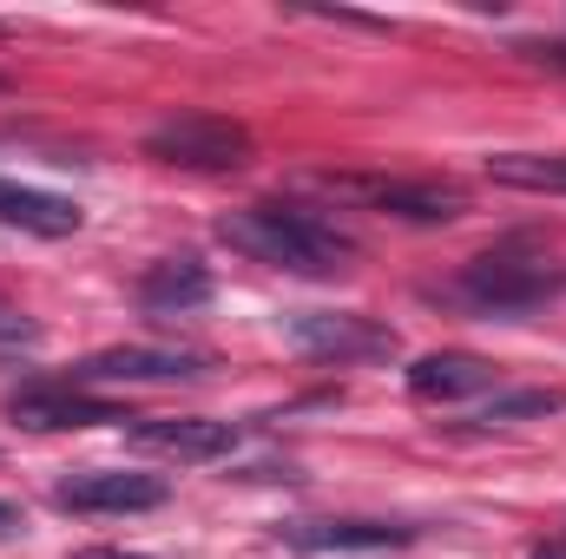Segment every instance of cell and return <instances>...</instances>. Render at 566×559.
Returning a JSON list of instances; mask_svg holds the SVG:
<instances>
[{"label": "cell", "instance_id": "ba28073f", "mask_svg": "<svg viewBox=\"0 0 566 559\" xmlns=\"http://www.w3.org/2000/svg\"><path fill=\"white\" fill-rule=\"evenodd\" d=\"M133 447L158 454V461H218L238 447L231 421H205V415H165V421H133Z\"/></svg>", "mask_w": 566, "mask_h": 559}, {"label": "cell", "instance_id": "9c48e42d", "mask_svg": "<svg viewBox=\"0 0 566 559\" xmlns=\"http://www.w3.org/2000/svg\"><path fill=\"white\" fill-rule=\"evenodd\" d=\"M494 389V362L488 356H468V349H434L409 362V395L428 409H448V402H468V395H488Z\"/></svg>", "mask_w": 566, "mask_h": 559}, {"label": "cell", "instance_id": "277c9868", "mask_svg": "<svg viewBox=\"0 0 566 559\" xmlns=\"http://www.w3.org/2000/svg\"><path fill=\"white\" fill-rule=\"evenodd\" d=\"M283 336L316 362H389L402 349L389 323L349 316V309H296V316H283Z\"/></svg>", "mask_w": 566, "mask_h": 559}, {"label": "cell", "instance_id": "4fadbf2b", "mask_svg": "<svg viewBox=\"0 0 566 559\" xmlns=\"http://www.w3.org/2000/svg\"><path fill=\"white\" fill-rule=\"evenodd\" d=\"M139 303L151 316H191L211 303V271L198 257H165L139 277Z\"/></svg>", "mask_w": 566, "mask_h": 559}, {"label": "cell", "instance_id": "9a60e30c", "mask_svg": "<svg viewBox=\"0 0 566 559\" xmlns=\"http://www.w3.org/2000/svg\"><path fill=\"white\" fill-rule=\"evenodd\" d=\"M547 415H566V389H494L468 428H514V421H547Z\"/></svg>", "mask_w": 566, "mask_h": 559}, {"label": "cell", "instance_id": "5bb4252c", "mask_svg": "<svg viewBox=\"0 0 566 559\" xmlns=\"http://www.w3.org/2000/svg\"><path fill=\"white\" fill-rule=\"evenodd\" d=\"M488 178L494 184H514V191L566 198V151H494L488 158Z\"/></svg>", "mask_w": 566, "mask_h": 559}, {"label": "cell", "instance_id": "52a82bcc", "mask_svg": "<svg viewBox=\"0 0 566 559\" xmlns=\"http://www.w3.org/2000/svg\"><path fill=\"white\" fill-rule=\"evenodd\" d=\"M7 415L20 421V428H33V434H60V428H106V421H133L126 409H113V402H99V395H86V389H73V382H53V389H20V395L7 402Z\"/></svg>", "mask_w": 566, "mask_h": 559}, {"label": "cell", "instance_id": "ffe728a7", "mask_svg": "<svg viewBox=\"0 0 566 559\" xmlns=\"http://www.w3.org/2000/svg\"><path fill=\"white\" fill-rule=\"evenodd\" d=\"M534 559H566V547L560 540H547V547H534Z\"/></svg>", "mask_w": 566, "mask_h": 559}, {"label": "cell", "instance_id": "3957f363", "mask_svg": "<svg viewBox=\"0 0 566 559\" xmlns=\"http://www.w3.org/2000/svg\"><path fill=\"white\" fill-rule=\"evenodd\" d=\"M145 158L185 165V171H238L251 158V133L218 113H171L145 133Z\"/></svg>", "mask_w": 566, "mask_h": 559}, {"label": "cell", "instance_id": "7c38bea8", "mask_svg": "<svg viewBox=\"0 0 566 559\" xmlns=\"http://www.w3.org/2000/svg\"><path fill=\"white\" fill-rule=\"evenodd\" d=\"M0 224L27 231V238H73L80 231V204L60 191H33V184H7L0 178Z\"/></svg>", "mask_w": 566, "mask_h": 559}, {"label": "cell", "instance_id": "8992f818", "mask_svg": "<svg viewBox=\"0 0 566 559\" xmlns=\"http://www.w3.org/2000/svg\"><path fill=\"white\" fill-rule=\"evenodd\" d=\"M323 184H329L336 198L369 204V211L402 218V224H448V218L461 211L454 191H441V184H416V178H323Z\"/></svg>", "mask_w": 566, "mask_h": 559}, {"label": "cell", "instance_id": "ac0fdd59", "mask_svg": "<svg viewBox=\"0 0 566 559\" xmlns=\"http://www.w3.org/2000/svg\"><path fill=\"white\" fill-rule=\"evenodd\" d=\"M20 527H27V520H20V507H13V500H0V540H13Z\"/></svg>", "mask_w": 566, "mask_h": 559}, {"label": "cell", "instance_id": "30bf717a", "mask_svg": "<svg viewBox=\"0 0 566 559\" xmlns=\"http://www.w3.org/2000/svg\"><path fill=\"white\" fill-rule=\"evenodd\" d=\"M205 356L191 349H145V342H126V349H99L73 369V382H178V376H198Z\"/></svg>", "mask_w": 566, "mask_h": 559}, {"label": "cell", "instance_id": "5b68a950", "mask_svg": "<svg viewBox=\"0 0 566 559\" xmlns=\"http://www.w3.org/2000/svg\"><path fill=\"white\" fill-rule=\"evenodd\" d=\"M165 494L171 487L158 474H133V467H86L53 487V500L66 514H151V507H165Z\"/></svg>", "mask_w": 566, "mask_h": 559}, {"label": "cell", "instance_id": "2e32d148", "mask_svg": "<svg viewBox=\"0 0 566 559\" xmlns=\"http://www.w3.org/2000/svg\"><path fill=\"white\" fill-rule=\"evenodd\" d=\"M0 342H40V323L20 316L13 303H0Z\"/></svg>", "mask_w": 566, "mask_h": 559}, {"label": "cell", "instance_id": "7a4b0ae2", "mask_svg": "<svg viewBox=\"0 0 566 559\" xmlns=\"http://www.w3.org/2000/svg\"><path fill=\"white\" fill-rule=\"evenodd\" d=\"M560 283L547 264H534V257H514V251H494V257H474L461 277H454V303H468L474 316H527V309H541L547 296H554Z\"/></svg>", "mask_w": 566, "mask_h": 559}, {"label": "cell", "instance_id": "d6986e66", "mask_svg": "<svg viewBox=\"0 0 566 559\" xmlns=\"http://www.w3.org/2000/svg\"><path fill=\"white\" fill-rule=\"evenodd\" d=\"M73 559H145V553H119V547H93V553H73Z\"/></svg>", "mask_w": 566, "mask_h": 559}, {"label": "cell", "instance_id": "e0dca14e", "mask_svg": "<svg viewBox=\"0 0 566 559\" xmlns=\"http://www.w3.org/2000/svg\"><path fill=\"white\" fill-rule=\"evenodd\" d=\"M521 53H527L534 66H554V73H566V40H521Z\"/></svg>", "mask_w": 566, "mask_h": 559}, {"label": "cell", "instance_id": "6da1fadb", "mask_svg": "<svg viewBox=\"0 0 566 559\" xmlns=\"http://www.w3.org/2000/svg\"><path fill=\"white\" fill-rule=\"evenodd\" d=\"M218 238L231 251H244L251 264H271V271H290V277H336L356 257V244L343 231H329L323 218L290 211V204H244V211L218 218Z\"/></svg>", "mask_w": 566, "mask_h": 559}, {"label": "cell", "instance_id": "8fae6325", "mask_svg": "<svg viewBox=\"0 0 566 559\" xmlns=\"http://www.w3.org/2000/svg\"><path fill=\"white\" fill-rule=\"evenodd\" d=\"M283 540L296 553H382V547H409L416 527H396V520H296V527H283Z\"/></svg>", "mask_w": 566, "mask_h": 559}]
</instances>
